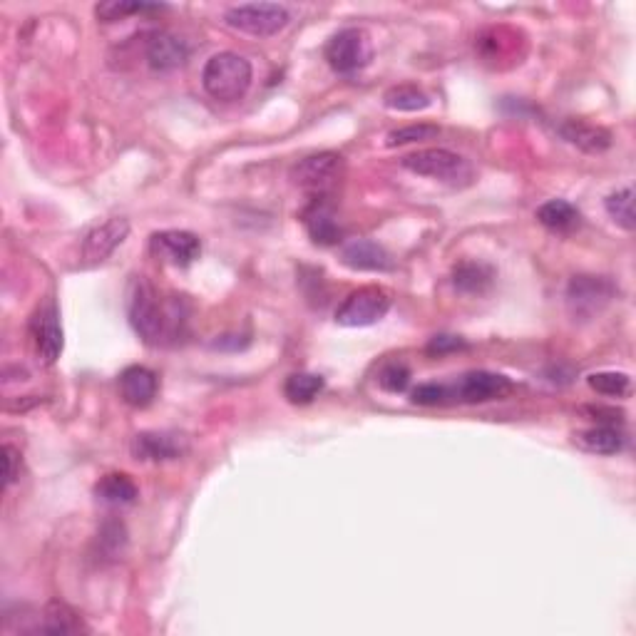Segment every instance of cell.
Instances as JSON below:
<instances>
[{"mask_svg": "<svg viewBox=\"0 0 636 636\" xmlns=\"http://www.w3.org/2000/svg\"><path fill=\"white\" fill-rule=\"evenodd\" d=\"M450 400L448 386H440V383H423L413 391V403L418 405H443Z\"/></svg>", "mask_w": 636, "mask_h": 636, "instance_id": "32", "label": "cell"}, {"mask_svg": "<svg viewBox=\"0 0 636 636\" xmlns=\"http://www.w3.org/2000/svg\"><path fill=\"white\" fill-rule=\"evenodd\" d=\"M510 381L500 373H487V371H473L465 373L455 386H448L450 398L463 400V403H485V400L502 398L505 393H510Z\"/></svg>", "mask_w": 636, "mask_h": 636, "instance_id": "10", "label": "cell"}, {"mask_svg": "<svg viewBox=\"0 0 636 636\" xmlns=\"http://www.w3.org/2000/svg\"><path fill=\"white\" fill-rule=\"evenodd\" d=\"M537 219H540L542 227H547L550 232L557 234H569L582 224V214L574 204L564 202V199H552V202L542 204L537 209Z\"/></svg>", "mask_w": 636, "mask_h": 636, "instance_id": "20", "label": "cell"}, {"mask_svg": "<svg viewBox=\"0 0 636 636\" xmlns=\"http://www.w3.org/2000/svg\"><path fill=\"white\" fill-rule=\"evenodd\" d=\"M30 336H33L35 353L45 366H53L63 353V326H60L58 306L53 301H45L38 311H35L33 321H30Z\"/></svg>", "mask_w": 636, "mask_h": 636, "instance_id": "9", "label": "cell"}, {"mask_svg": "<svg viewBox=\"0 0 636 636\" xmlns=\"http://www.w3.org/2000/svg\"><path fill=\"white\" fill-rule=\"evenodd\" d=\"M386 107L398 112H418L425 110L430 105V95L425 90H420L418 85H396L383 95Z\"/></svg>", "mask_w": 636, "mask_h": 636, "instance_id": "25", "label": "cell"}, {"mask_svg": "<svg viewBox=\"0 0 636 636\" xmlns=\"http://www.w3.org/2000/svg\"><path fill=\"white\" fill-rule=\"evenodd\" d=\"M152 251L167 264L184 266L194 264L202 254V241L194 237L192 232H179V229H167V232H157L152 237Z\"/></svg>", "mask_w": 636, "mask_h": 636, "instance_id": "11", "label": "cell"}, {"mask_svg": "<svg viewBox=\"0 0 636 636\" xmlns=\"http://www.w3.org/2000/svg\"><path fill=\"white\" fill-rule=\"evenodd\" d=\"M130 323L137 331V336L145 343H152V346L167 336L169 323H172V316H169V311L159 301L155 286L147 279H142V276L132 284Z\"/></svg>", "mask_w": 636, "mask_h": 636, "instance_id": "2", "label": "cell"}, {"mask_svg": "<svg viewBox=\"0 0 636 636\" xmlns=\"http://www.w3.org/2000/svg\"><path fill=\"white\" fill-rule=\"evenodd\" d=\"M132 453L137 460H172L182 453V445L167 433H140L132 440Z\"/></svg>", "mask_w": 636, "mask_h": 636, "instance_id": "19", "label": "cell"}, {"mask_svg": "<svg viewBox=\"0 0 636 636\" xmlns=\"http://www.w3.org/2000/svg\"><path fill=\"white\" fill-rule=\"evenodd\" d=\"M460 348H468V343L458 336H435L433 341L428 343V353L433 356H443V353L450 351H460Z\"/></svg>", "mask_w": 636, "mask_h": 636, "instance_id": "33", "label": "cell"}, {"mask_svg": "<svg viewBox=\"0 0 636 636\" xmlns=\"http://www.w3.org/2000/svg\"><path fill=\"white\" fill-rule=\"evenodd\" d=\"M574 440L594 455H617L624 448V435L617 425H597V428L582 430L574 435Z\"/></svg>", "mask_w": 636, "mask_h": 636, "instance_id": "21", "label": "cell"}, {"mask_svg": "<svg viewBox=\"0 0 636 636\" xmlns=\"http://www.w3.org/2000/svg\"><path fill=\"white\" fill-rule=\"evenodd\" d=\"M251 63L239 53H217L207 60L202 85L209 97L219 102H234L251 87Z\"/></svg>", "mask_w": 636, "mask_h": 636, "instance_id": "1", "label": "cell"}, {"mask_svg": "<svg viewBox=\"0 0 636 636\" xmlns=\"http://www.w3.org/2000/svg\"><path fill=\"white\" fill-rule=\"evenodd\" d=\"M35 634H80L87 632V627L82 624L78 612L68 607L63 602H50L43 609V617H38V624L33 627Z\"/></svg>", "mask_w": 636, "mask_h": 636, "instance_id": "18", "label": "cell"}, {"mask_svg": "<svg viewBox=\"0 0 636 636\" xmlns=\"http://www.w3.org/2000/svg\"><path fill=\"white\" fill-rule=\"evenodd\" d=\"M304 227L309 232V237L321 246H333L343 239L341 224H338L333 209L323 202V197L316 199L304 212Z\"/></svg>", "mask_w": 636, "mask_h": 636, "instance_id": "17", "label": "cell"}, {"mask_svg": "<svg viewBox=\"0 0 636 636\" xmlns=\"http://www.w3.org/2000/svg\"><path fill=\"white\" fill-rule=\"evenodd\" d=\"M289 10L276 3H246L232 5L224 13V23L239 33L254 35V38H269L289 25Z\"/></svg>", "mask_w": 636, "mask_h": 636, "instance_id": "4", "label": "cell"}, {"mask_svg": "<svg viewBox=\"0 0 636 636\" xmlns=\"http://www.w3.org/2000/svg\"><path fill=\"white\" fill-rule=\"evenodd\" d=\"M341 261L353 271H391L393 256L378 241L351 239L343 244Z\"/></svg>", "mask_w": 636, "mask_h": 636, "instance_id": "13", "label": "cell"}, {"mask_svg": "<svg viewBox=\"0 0 636 636\" xmlns=\"http://www.w3.org/2000/svg\"><path fill=\"white\" fill-rule=\"evenodd\" d=\"M120 393L132 408H145L157 396V376L145 366H130L120 373Z\"/></svg>", "mask_w": 636, "mask_h": 636, "instance_id": "16", "label": "cell"}, {"mask_svg": "<svg viewBox=\"0 0 636 636\" xmlns=\"http://www.w3.org/2000/svg\"><path fill=\"white\" fill-rule=\"evenodd\" d=\"M3 455H5V487H8L10 482L15 480V460H18V453H15V448L5 445Z\"/></svg>", "mask_w": 636, "mask_h": 636, "instance_id": "34", "label": "cell"}, {"mask_svg": "<svg viewBox=\"0 0 636 636\" xmlns=\"http://www.w3.org/2000/svg\"><path fill=\"white\" fill-rule=\"evenodd\" d=\"M587 383L592 391L599 393V396H609V398L629 396V391H632V378L622 371L592 373V376L587 378Z\"/></svg>", "mask_w": 636, "mask_h": 636, "instance_id": "27", "label": "cell"}, {"mask_svg": "<svg viewBox=\"0 0 636 636\" xmlns=\"http://www.w3.org/2000/svg\"><path fill=\"white\" fill-rule=\"evenodd\" d=\"M130 234V222L122 217L107 219V222L97 224L90 234H87L85 241H82V259L87 264H100L105 261L122 241Z\"/></svg>", "mask_w": 636, "mask_h": 636, "instance_id": "12", "label": "cell"}, {"mask_svg": "<svg viewBox=\"0 0 636 636\" xmlns=\"http://www.w3.org/2000/svg\"><path fill=\"white\" fill-rule=\"evenodd\" d=\"M492 279H495L492 269L487 264H480V261H463L453 271L455 289L463 291V294H482V291L490 289Z\"/></svg>", "mask_w": 636, "mask_h": 636, "instance_id": "23", "label": "cell"}, {"mask_svg": "<svg viewBox=\"0 0 636 636\" xmlns=\"http://www.w3.org/2000/svg\"><path fill=\"white\" fill-rule=\"evenodd\" d=\"M323 386H326V381L316 373H294V376L286 378L284 396L289 403L306 405L323 391Z\"/></svg>", "mask_w": 636, "mask_h": 636, "instance_id": "24", "label": "cell"}, {"mask_svg": "<svg viewBox=\"0 0 636 636\" xmlns=\"http://www.w3.org/2000/svg\"><path fill=\"white\" fill-rule=\"evenodd\" d=\"M95 497L105 505H132L137 500V485L130 475L110 473L95 485Z\"/></svg>", "mask_w": 636, "mask_h": 636, "instance_id": "22", "label": "cell"}, {"mask_svg": "<svg viewBox=\"0 0 636 636\" xmlns=\"http://www.w3.org/2000/svg\"><path fill=\"white\" fill-rule=\"evenodd\" d=\"M373 58V43L366 30H338L326 45V60L338 75H353L366 68Z\"/></svg>", "mask_w": 636, "mask_h": 636, "instance_id": "6", "label": "cell"}, {"mask_svg": "<svg viewBox=\"0 0 636 636\" xmlns=\"http://www.w3.org/2000/svg\"><path fill=\"white\" fill-rule=\"evenodd\" d=\"M557 132L564 142H569L577 150L589 152V155H599V152H607L612 147V132L587 120H564L557 127Z\"/></svg>", "mask_w": 636, "mask_h": 636, "instance_id": "15", "label": "cell"}, {"mask_svg": "<svg viewBox=\"0 0 636 636\" xmlns=\"http://www.w3.org/2000/svg\"><path fill=\"white\" fill-rule=\"evenodd\" d=\"M164 5L155 3H127V0H112V3H100L95 8V15L102 23H115V20H125L127 15H142V13H159Z\"/></svg>", "mask_w": 636, "mask_h": 636, "instance_id": "28", "label": "cell"}, {"mask_svg": "<svg viewBox=\"0 0 636 636\" xmlns=\"http://www.w3.org/2000/svg\"><path fill=\"white\" fill-rule=\"evenodd\" d=\"M614 284L604 276H574L567 286V309L574 321H589L612 304Z\"/></svg>", "mask_w": 636, "mask_h": 636, "instance_id": "5", "label": "cell"}, {"mask_svg": "<svg viewBox=\"0 0 636 636\" xmlns=\"http://www.w3.org/2000/svg\"><path fill=\"white\" fill-rule=\"evenodd\" d=\"M391 311V296L381 286H363L348 294V299L338 306L336 323L346 328H366L386 318Z\"/></svg>", "mask_w": 636, "mask_h": 636, "instance_id": "8", "label": "cell"}, {"mask_svg": "<svg viewBox=\"0 0 636 636\" xmlns=\"http://www.w3.org/2000/svg\"><path fill=\"white\" fill-rule=\"evenodd\" d=\"M403 167L408 172L420 174V177L438 179V182L453 184V187H465V184L473 182L475 174L468 159L450 150H443V147L413 152V155L403 157Z\"/></svg>", "mask_w": 636, "mask_h": 636, "instance_id": "3", "label": "cell"}, {"mask_svg": "<svg viewBox=\"0 0 636 636\" xmlns=\"http://www.w3.org/2000/svg\"><path fill=\"white\" fill-rule=\"evenodd\" d=\"M378 381H381V386L386 388L388 393L405 391V388H408V383H410L408 366H403V363H391V366L383 368L381 378H378Z\"/></svg>", "mask_w": 636, "mask_h": 636, "instance_id": "31", "label": "cell"}, {"mask_svg": "<svg viewBox=\"0 0 636 636\" xmlns=\"http://www.w3.org/2000/svg\"><path fill=\"white\" fill-rule=\"evenodd\" d=\"M440 130L435 125H408L400 127V130H393L388 135V147H400V145H410V142H423V140H433L438 137Z\"/></svg>", "mask_w": 636, "mask_h": 636, "instance_id": "29", "label": "cell"}, {"mask_svg": "<svg viewBox=\"0 0 636 636\" xmlns=\"http://www.w3.org/2000/svg\"><path fill=\"white\" fill-rule=\"evenodd\" d=\"M604 207H607V214L612 217L614 224H619V227L627 229V232H634L636 222H634V189L632 187H622L614 194H609Z\"/></svg>", "mask_w": 636, "mask_h": 636, "instance_id": "26", "label": "cell"}, {"mask_svg": "<svg viewBox=\"0 0 636 636\" xmlns=\"http://www.w3.org/2000/svg\"><path fill=\"white\" fill-rule=\"evenodd\" d=\"M100 545L102 550H105V555L110 557L122 555V550H125L127 545L125 525H122V522H107L100 532Z\"/></svg>", "mask_w": 636, "mask_h": 636, "instance_id": "30", "label": "cell"}, {"mask_svg": "<svg viewBox=\"0 0 636 636\" xmlns=\"http://www.w3.org/2000/svg\"><path fill=\"white\" fill-rule=\"evenodd\" d=\"M343 177V157L336 152H318V155L304 157L291 167V182L304 192L323 194L331 192Z\"/></svg>", "mask_w": 636, "mask_h": 636, "instance_id": "7", "label": "cell"}, {"mask_svg": "<svg viewBox=\"0 0 636 636\" xmlns=\"http://www.w3.org/2000/svg\"><path fill=\"white\" fill-rule=\"evenodd\" d=\"M145 55L152 70H157V73H172V70H179L187 63L189 48L182 38H177V35L155 33L147 40Z\"/></svg>", "mask_w": 636, "mask_h": 636, "instance_id": "14", "label": "cell"}]
</instances>
